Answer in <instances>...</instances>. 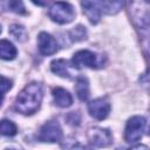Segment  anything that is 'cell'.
I'll return each mask as SVG.
<instances>
[{
    "label": "cell",
    "instance_id": "6da1fadb",
    "mask_svg": "<svg viewBox=\"0 0 150 150\" xmlns=\"http://www.w3.org/2000/svg\"><path fill=\"white\" fill-rule=\"evenodd\" d=\"M42 96V86L39 82H30L16 96L14 108L23 115H32L40 108Z\"/></svg>",
    "mask_w": 150,
    "mask_h": 150
},
{
    "label": "cell",
    "instance_id": "7a4b0ae2",
    "mask_svg": "<svg viewBox=\"0 0 150 150\" xmlns=\"http://www.w3.org/2000/svg\"><path fill=\"white\" fill-rule=\"evenodd\" d=\"M73 66L75 68H82V67H88L93 69H98L103 67L104 60L103 56L97 55L94 52L90 50H79L74 54L71 59Z\"/></svg>",
    "mask_w": 150,
    "mask_h": 150
},
{
    "label": "cell",
    "instance_id": "3957f363",
    "mask_svg": "<svg viewBox=\"0 0 150 150\" xmlns=\"http://www.w3.org/2000/svg\"><path fill=\"white\" fill-rule=\"evenodd\" d=\"M49 16L53 21L60 25H64L73 21V19L75 18V11L69 2L57 1L49 8Z\"/></svg>",
    "mask_w": 150,
    "mask_h": 150
},
{
    "label": "cell",
    "instance_id": "277c9868",
    "mask_svg": "<svg viewBox=\"0 0 150 150\" xmlns=\"http://www.w3.org/2000/svg\"><path fill=\"white\" fill-rule=\"evenodd\" d=\"M145 128V118L143 116H134L131 117L125 125L124 130V139L128 143L138 142L143 135Z\"/></svg>",
    "mask_w": 150,
    "mask_h": 150
},
{
    "label": "cell",
    "instance_id": "5b68a950",
    "mask_svg": "<svg viewBox=\"0 0 150 150\" xmlns=\"http://www.w3.org/2000/svg\"><path fill=\"white\" fill-rule=\"evenodd\" d=\"M62 138V129L57 121L45 123L39 132V139L42 142H59Z\"/></svg>",
    "mask_w": 150,
    "mask_h": 150
},
{
    "label": "cell",
    "instance_id": "8992f818",
    "mask_svg": "<svg viewBox=\"0 0 150 150\" xmlns=\"http://www.w3.org/2000/svg\"><path fill=\"white\" fill-rule=\"evenodd\" d=\"M87 136H88L89 143L94 146H97V148L108 146L112 141L110 131L108 129H103V128H98V127L91 128L88 131Z\"/></svg>",
    "mask_w": 150,
    "mask_h": 150
},
{
    "label": "cell",
    "instance_id": "52a82bcc",
    "mask_svg": "<svg viewBox=\"0 0 150 150\" xmlns=\"http://www.w3.org/2000/svg\"><path fill=\"white\" fill-rule=\"evenodd\" d=\"M88 111H89L91 117H94V118H96L98 121L104 120L109 115L110 103L105 98H103V97L96 98V100L91 101L88 104Z\"/></svg>",
    "mask_w": 150,
    "mask_h": 150
},
{
    "label": "cell",
    "instance_id": "ba28073f",
    "mask_svg": "<svg viewBox=\"0 0 150 150\" xmlns=\"http://www.w3.org/2000/svg\"><path fill=\"white\" fill-rule=\"evenodd\" d=\"M38 47L39 52L42 55H53L57 50L56 40L48 33L41 32L38 36Z\"/></svg>",
    "mask_w": 150,
    "mask_h": 150
},
{
    "label": "cell",
    "instance_id": "9c48e42d",
    "mask_svg": "<svg viewBox=\"0 0 150 150\" xmlns=\"http://www.w3.org/2000/svg\"><path fill=\"white\" fill-rule=\"evenodd\" d=\"M83 13L87 15L91 23H97L101 19V6L97 0H82L81 1Z\"/></svg>",
    "mask_w": 150,
    "mask_h": 150
},
{
    "label": "cell",
    "instance_id": "30bf717a",
    "mask_svg": "<svg viewBox=\"0 0 150 150\" xmlns=\"http://www.w3.org/2000/svg\"><path fill=\"white\" fill-rule=\"evenodd\" d=\"M53 97H54L55 104L60 108H68L73 103V97L69 94V91L60 87L53 89Z\"/></svg>",
    "mask_w": 150,
    "mask_h": 150
},
{
    "label": "cell",
    "instance_id": "8fae6325",
    "mask_svg": "<svg viewBox=\"0 0 150 150\" xmlns=\"http://www.w3.org/2000/svg\"><path fill=\"white\" fill-rule=\"evenodd\" d=\"M101 9L107 14H116L124 6L125 0H97Z\"/></svg>",
    "mask_w": 150,
    "mask_h": 150
},
{
    "label": "cell",
    "instance_id": "7c38bea8",
    "mask_svg": "<svg viewBox=\"0 0 150 150\" xmlns=\"http://www.w3.org/2000/svg\"><path fill=\"white\" fill-rule=\"evenodd\" d=\"M50 69L54 74L61 76V77H64V79H70V71H69V66H68V62L66 60H62V59H57V60H54L52 63H50Z\"/></svg>",
    "mask_w": 150,
    "mask_h": 150
},
{
    "label": "cell",
    "instance_id": "4fadbf2b",
    "mask_svg": "<svg viewBox=\"0 0 150 150\" xmlns=\"http://www.w3.org/2000/svg\"><path fill=\"white\" fill-rule=\"evenodd\" d=\"M75 91L81 101H87L89 97V82L84 76H79L75 82Z\"/></svg>",
    "mask_w": 150,
    "mask_h": 150
},
{
    "label": "cell",
    "instance_id": "5bb4252c",
    "mask_svg": "<svg viewBox=\"0 0 150 150\" xmlns=\"http://www.w3.org/2000/svg\"><path fill=\"white\" fill-rule=\"evenodd\" d=\"M16 48L7 40L0 41V56L2 60H13L16 56Z\"/></svg>",
    "mask_w": 150,
    "mask_h": 150
},
{
    "label": "cell",
    "instance_id": "9a60e30c",
    "mask_svg": "<svg viewBox=\"0 0 150 150\" xmlns=\"http://www.w3.org/2000/svg\"><path fill=\"white\" fill-rule=\"evenodd\" d=\"M2 2L4 6L9 11L16 14H26V9L22 0H2Z\"/></svg>",
    "mask_w": 150,
    "mask_h": 150
},
{
    "label": "cell",
    "instance_id": "2e32d148",
    "mask_svg": "<svg viewBox=\"0 0 150 150\" xmlns=\"http://www.w3.org/2000/svg\"><path fill=\"white\" fill-rule=\"evenodd\" d=\"M0 130H1V134L4 136H14L18 131V128L12 121L2 120L1 124H0Z\"/></svg>",
    "mask_w": 150,
    "mask_h": 150
},
{
    "label": "cell",
    "instance_id": "e0dca14e",
    "mask_svg": "<svg viewBox=\"0 0 150 150\" xmlns=\"http://www.w3.org/2000/svg\"><path fill=\"white\" fill-rule=\"evenodd\" d=\"M11 34L19 41H25L26 38H27V33H26V29L22 27V26H19V25H13L9 29Z\"/></svg>",
    "mask_w": 150,
    "mask_h": 150
},
{
    "label": "cell",
    "instance_id": "ac0fdd59",
    "mask_svg": "<svg viewBox=\"0 0 150 150\" xmlns=\"http://www.w3.org/2000/svg\"><path fill=\"white\" fill-rule=\"evenodd\" d=\"M70 38L73 41H81L83 39L87 38V32L84 29V27L82 26H77L74 27V29L70 32Z\"/></svg>",
    "mask_w": 150,
    "mask_h": 150
},
{
    "label": "cell",
    "instance_id": "d6986e66",
    "mask_svg": "<svg viewBox=\"0 0 150 150\" xmlns=\"http://www.w3.org/2000/svg\"><path fill=\"white\" fill-rule=\"evenodd\" d=\"M139 81H141L142 86L150 93V68L146 70V73H144V74L141 76Z\"/></svg>",
    "mask_w": 150,
    "mask_h": 150
},
{
    "label": "cell",
    "instance_id": "ffe728a7",
    "mask_svg": "<svg viewBox=\"0 0 150 150\" xmlns=\"http://www.w3.org/2000/svg\"><path fill=\"white\" fill-rule=\"evenodd\" d=\"M0 86H1V94H2V96H5L7 90H9L12 88V81L6 79L5 76H1V84Z\"/></svg>",
    "mask_w": 150,
    "mask_h": 150
},
{
    "label": "cell",
    "instance_id": "44dd1931",
    "mask_svg": "<svg viewBox=\"0 0 150 150\" xmlns=\"http://www.w3.org/2000/svg\"><path fill=\"white\" fill-rule=\"evenodd\" d=\"M32 2L35 4V5H38V6H46L47 2H48V0H32Z\"/></svg>",
    "mask_w": 150,
    "mask_h": 150
},
{
    "label": "cell",
    "instance_id": "7402d4cb",
    "mask_svg": "<svg viewBox=\"0 0 150 150\" xmlns=\"http://www.w3.org/2000/svg\"><path fill=\"white\" fill-rule=\"evenodd\" d=\"M148 135H150V127H149V129H148Z\"/></svg>",
    "mask_w": 150,
    "mask_h": 150
},
{
    "label": "cell",
    "instance_id": "603a6c76",
    "mask_svg": "<svg viewBox=\"0 0 150 150\" xmlns=\"http://www.w3.org/2000/svg\"><path fill=\"white\" fill-rule=\"evenodd\" d=\"M145 1H148V2H150V0H145Z\"/></svg>",
    "mask_w": 150,
    "mask_h": 150
}]
</instances>
